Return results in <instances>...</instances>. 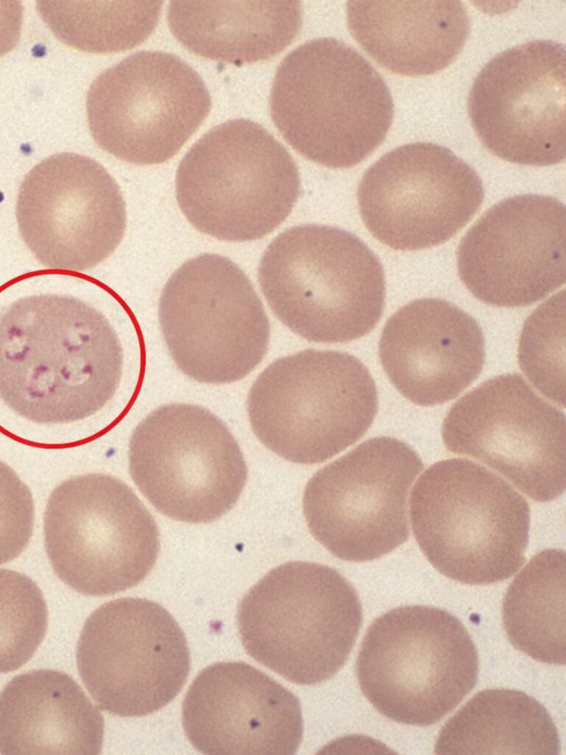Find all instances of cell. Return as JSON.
I'll return each mask as SVG.
<instances>
[{
  "label": "cell",
  "mask_w": 566,
  "mask_h": 755,
  "mask_svg": "<svg viewBox=\"0 0 566 755\" xmlns=\"http://www.w3.org/2000/svg\"><path fill=\"white\" fill-rule=\"evenodd\" d=\"M161 1H38L36 10L63 43L90 53L142 44L155 30Z\"/></svg>",
  "instance_id": "cell-27"
},
{
  "label": "cell",
  "mask_w": 566,
  "mask_h": 755,
  "mask_svg": "<svg viewBox=\"0 0 566 755\" xmlns=\"http://www.w3.org/2000/svg\"><path fill=\"white\" fill-rule=\"evenodd\" d=\"M128 463L134 483L159 513L190 524L211 523L231 510L248 477L226 424L184 403L163 405L136 426Z\"/></svg>",
  "instance_id": "cell-11"
},
{
  "label": "cell",
  "mask_w": 566,
  "mask_h": 755,
  "mask_svg": "<svg viewBox=\"0 0 566 755\" xmlns=\"http://www.w3.org/2000/svg\"><path fill=\"white\" fill-rule=\"evenodd\" d=\"M446 447L473 457L536 501L565 490V415L518 374H503L473 389L449 410Z\"/></svg>",
  "instance_id": "cell-15"
},
{
  "label": "cell",
  "mask_w": 566,
  "mask_h": 755,
  "mask_svg": "<svg viewBox=\"0 0 566 755\" xmlns=\"http://www.w3.org/2000/svg\"><path fill=\"white\" fill-rule=\"evenodd\" d=\"M363 621L359 597L337 570L291 561L241 599L238 630L247 653L284 679L313 685L347 661Z\"/></svg>",
  "instance_id": "cell-5"
},
{
  "label": "cell",
  "mask_w": 566,
  "mask_h": 755,
  "mask_svg": "<svg viewBox=\"0 0 566 755\" xmlns=\"http://www.w3.org/2000/svg\"><path fill=\"white\" fill-rule=\"evenodd\" d=\"M503 623L510 642L532 659L565 664V551L536 554L509 586Z\"/></svg>",
  "instance_id": "cell-26"
},
{
  "label": "cell",
  "mask_w": 566,
  "mask_h": 755,
  "mask_svg": "<svg viewBox=\"0 0 566 755\" xmlns=\"http://www.w3.org/2000/svg\"><path fill=\"white\" fill-rule=\"evenodd\" d=\"M483 198L478 173L449 148L428 142L386 153L357 188L365 227L402 251L444 244L473 218Z\"/></svg>",
  "instance_id": "cell-16"
},
{
  "label": "cell",
  "mask_w": 566,
  "mask_h": 755,
  "mask_svg": "<svg viewBox=\"0 0 566 755\" xmlns=\"http://www.w3.org/2000/svg\"><path fill=\"white\" fill-rule=\"evenodd\" d=\"M422 468L418 454L399 439L359 444L307 482L303 513L311 534L342 560L389 554L409 538L407 499Z\"/></svg>",
  "instance_id": "cell-12"
},
{
  "label": "cell",
  "mask_w": 566,
  "mask_h": 755,
  "mask_svg": "<svg viewBox=\"0 0 566 755\" xmlns=\"http://www.w3.org/2000/svg\"><path fill=\"white\" fill-rule=\"evenodd\" d=\"M410 516L428 561L454 581L500 582L525 562L528 504L476 463L451 458L431 465L412 489Z\"/></svg>",
  "instance_id": "cell-4"
},
{
  "label": "cell",
  "mask_w": 566,
  "mask_h": 755,
  "mask_svg": "<svg viewBox=\"0 0 566 755\" xmlns=\"http://www.w3.org/2000/svg\"><path fill=\"white\" fill-rule=\"evenodd\" d=\"M48 620L38 585L21 572L0 568V673L15 671L33 656Z\"/></svg>",
  "instance_id": "cell-28"
},
{
  "label": "cell",
  "mask_w": 566,
  "mask_h": 755,
  "mask_svg": "<svg viewBox=\"0 0 566 755\" xmlns=\"http://www.w3.org/2000/svg\"><path fill=\"white\" fill-rule=\"evenodd\" d=\"M479 656L464 625L427 606L395 608L367 629L356 661L363 694L384 716L428 726L453 711L478 681Z\"/></svg>",
  "instance_id": "cell-8"
},
{
  "label": "cell",
  "mask_w": 566,
  "mask_h": 755,
  "mask_svg": "<svg viewBox=\"0 0 566 755\" xmlns=\"http://www.w3.org/2000/svg\"><path fill=\"white\" fill-rule=\"evenodd\" d=\"M76 661L80 676L98 707L138 717L170 703L190 670L186 637L160 604L120 598L102 604L85 621Z\"/></svg>",
  "instance_id": "cell-14"
},
{
  "label": "cell",
  "mask_w": 566,
  "mask_h": 755,
  "mask_svg": "<svg viewBox=\"0 0 566 755\" xmlns=\"http://www.w3.org/2000/svg\"><path fill=\"white\" fill-rule=\"evenodd\" d=\"M565 205L546 195L501 200L464 235L459 277L480 301L526 307L565 282Z\"/></svg>",
  "instance_id": "cell-19"
},
{
  "label": "cell",
  "mask_w": 566,
  "mask_h": 755,
  "mask_svg": "<svg viewBox=\"0 0 566 755\" xmlns=\"http://www.w3.org/2000/svg\"><path fill=\"white\" fill-rule=\"evenodd\" d=\"M436 754L558 755L560 742L548 711L510 689L476 693L442 726Z\"/></svg>",
  "instance_id": "cell-25"
},
{
  "label": "cell",
  "mask_w": 566,
  "mask_h": 755,
  "mask_svg": "<svg viewBox=\"0 0 566 755\" xmlns=\"http://www.w3.org/2000/svg\"><path fill=\"white\" fill-rule=\"evenodd\" d=\"M484 335L474 318L438 298L417 299L386 322L379 358L407 400L433 406L455 399L481 373Z\"/></svg>",
  "instance_id": "cell-21"
},
{
  "label": "cell",
  "mask_w": 566,
  "mask_h": 755,
  "mask_svg": "<svg viewBox=\"0 0 566 755\" xmlns=\"http://www.w3.org/2000/svg\"><path fill=\"white\" fill-rule=\"evenodd\" d=\"M211 107L201 76L179 56L160 51L130 54L101 73L86 96L95 143L132 164H160L175 156Z\"/></svg>",
  "instance_id": "cell-13"
},
{
  "label": "cell",
  "mask_w": 566,
  "mask_h": 755,
  "mask_svg": "<svg viewBox=\"0 0 566 755\" xmlns=\"http://www.w3.org/2000/svg\"><path fill=\"white\" fill-rule=\"evenodd\" d=\"M271 117L305 158L349 168L385 139L394 101L380 73L354 48L334 38L311 40L277 66Z\"/></svg>",
  "instance_id": "cell-2"
},
{
  "label": "cell",
  "mask_w": 566,
  "mask_h": 755,
  "mask_svg": "<svg viewBox=\"0 0 566 755\" xmlns=\"http://www.w3.org/2000/svg\"><path fill=\"white\" fill-rule=\"evenodd\" d=\"M190 744L209 755H293L303 738L298 699L244 662H218L189 686L181 710Z\"/></svg>",
  "instance_id": "cell-20"
},
{
  "label": "cell",
  "mask_w": 566,
  "mask_h": 755,
  "mask_svg": "<svg viewBox=\"0 0 566 755\" xmlns=\"http://www.w3.org/2000/svg\"><path fill=\"white\" fill-rule=\"evenodd\" d=\"M259 441L297 464L322 463L357 442L378 410L376 384L352 354L307 349L275 360L247 401Z\"/></svg>",
  "instance_id": "cell-7"
},
{
  "label": "cell",
  "mask_w": 566,
  "mask_h": 755,
  "mask_svg": "<svg viewBox=\"0 0 566 755\" xmlns=\"http://www.w3.org/2000/svg\"><path fill=\"white\" fill-rule=\"evenodd\" d=\"M44 546L55 575L86 596L137 586L160 550L158 526L133 489L106 474L62 482L49 496Z\"/></svg>",
  "instance_id": "cell-9"
},
{
  "label": "cell",
  "mask_w": 566,
  "mask_h": 755,
  "mask_svg": "<svg viewBox=\"0 0 566 755\" xmlns=\"http://www.w3.org/2000/svg\"><path fill=\"white\" fill-rule=\"evenodd\" d=\"M123 350L108 320L69 296L39 294L0 316V399L39 424L86 418L114 396Z\"/></svg>",
  "instance_id": "cell-1"
},
{
  "label": "cell",
  "mask_w": 566,
  "mask_h": 755,
  "mask_svg": "<svg viewBox=\"0 0 566 755\" xmlns=\"http://www.w3.org/2000/svg\"><path fill=\"white\" fill-rule=\"evenodd\" d=\"M565 291L554 294L526 319L518 343V363L534 386L564 406Z\"/></svg>",
  "instance_id": "cell-29"
},
{
  "label": "cell",
  "mask_w": 566,
  "mask_h": 755,
  "mask_svg": "<svg viewBox=\"0 0 566 755\" xmlns=\"http://www.w3.org/2000/svg\"><path fill=\"white\" fill-rule=\"evenodd\" d=\"M20 235L45 267L91 269L117 248L126 229L119 186L96 161L52 155L24 177L18 194Z\"/></svg>",
  "instance_id": "cell-18"
},
{
  "label": "cell",
  "mask_w": 566,
  "mask_h": 755,
  "mask_svg": "<svg viewBox=\"0 0 566 755\" xmlns=\"http://www.w3.org/2000/svg\"><path fill=\"white\" fill-rule=\"evenodd\" d=\"M33 523L34 505L29 487L0 461V565L25 549Z\"/></svg>",
  "instance_id": "cell-30"
},
{
  "label": "cell",
  "mask_w": 566,
  "mask_h": 755,
  "mask_svg": "<svg viewBox=\"0 0 566 755\" xmlns=\"http://www.w3.org/2000/svg\"><path fill=\"white\" fill-rule=\"evenodd\" d=\"M23 22V6L17 0H0V58L19 42Z\"/></svg>",
  "instance_id": "cell-31"
},
{
  "label": "cell",
  "mask_w": 566,
  "mask_h": 755,
  "mask_svg": "<svg viewBox=\"0 0 566 755\" xmlns=\"http://www.w3.org/2000/svg\"><path fill=\"white\" fill-rule=\"evenodd\" d=\"M564 44L534 40L502 51L475 77L468 99L471 125L493 155L549 166L566 156Z\"/></svg>",
  "instance_id": "cell-17"
},
{
  "label": "cell",
  "mask_w": 566,
  "mask_h": 755,
  "mask_svg": "<svg viewBox=\"0 0 566 755\" xmlns=\"http://www.w3.org/2000/svg\"><path fill=\"white\" fill-rule=\"evenodd\" d=\"M104 718L66 673L33 670L0 692V754L97 755Z\"/></svg>",
  "instance_id": "cell-22"
},
{
  "label": "cell",
  "mask_w": 566,
  "mask_h": 755,
  "mask_svg": "<svg viewBox=\"0 0 566 755\" xmlns=\"http://www.w3.org/2000/svg\"><path fill=\"white\" fill-rule=\"evenodd\" d=\"M168 25L191 52L234 65L282 52L302 28L300 1H170Z\"/></svg>",
  "instance_id": "cell-24"
},
{
  "label": "cell",
  "mask_w": 566,
  "mask_h": 755,
  "mask_svg": "<svg viewBox=\"0 0 566 755\" xmlns=\"http://www.w3.org/2000/svg\"><path fill=\"white\" fill-rule=\"evenodd\" d=\"M259 282L275 317L313 342L359 339L384 311L379 259L357 236L337 227L300 225L281 232L261 258Z\"/></svg>",
  "instance_id": "cell-3"
},
{
  "label": "cell",
  "mask_w": 566,
  "mask_h": 755,
  "mask_svg": "<svg viewBox=\"0 0 566 755\" xmlns=\"http://www.w3.org/2000/svg\"><path fill=\"white\" fill-rule=\"evenodd\" d=\"M301 194L296 163L263 126L231 120L212 127L186 153L176 198L200 232L252 241L275 230Z\"/></svg>",
  "instance_id": "cell-6"
},
{
  "label": "cell",
  "mask_w": 566,
  "mask_h": 755,
  "mask_svg": "<svg viewBox=\"0 0 566 755\" xmlns=\"http://www.w3.org/2000/svg\"><path fill=\"white\" fill-rule=\"evenodd\" d=\"M350 34L379 65L406 76L437 73L460 54L470 21L460 1L347 2Z\"/></svg>",
  "instance_id": "cell-23"
},
{
  "label": "cell",
  "mask_w": 566,
  "mask_h": 755,
  "mask_svg": "<svg viewBox=\"0 0 566 755\" xmlns=\"http://www.w3.org/2000/svg\"><path fill=\"white\" fill-rule=\"evenodd\" d=\"M158 318L174 362L201 383L239 381L268 351L264 307L243 270L220 255L191 258L170 276Z\"/></svg>",
  "instance_id": "cell-10"
}]
</instances>
